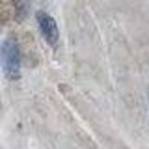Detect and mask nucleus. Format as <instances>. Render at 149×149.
<instances>
[{
  "label": "nucleus",
  "mask_w": 149,
  "mask_h": 149,
  "mask_svg": "<svg viewBox=\"0 0 149 149\" xmlns=\"http://www.w3.org/2000/svg\"><path fill=\"white\" fill-rule=\"evenodd\" d=\"M2 69L8 80L21 77V50L13 39H4L2 43Z\"/></svg>",
  "instance_id": "nucleus-1"
},
{
  "label": "nucleus",
  "mask_w": 149,
  "mask_h": 149,
  "mask_svg": "<svg viewBox=\"0 0 149 149\" xmlns=\"http://www.w3.org/2000/svg\"><path fill=\"white\" fill-rule=\"evenodd\" d=\"M36 19H37L39 30H41V34H43V37L47 39V43L54 47L56 43H58V39H60V32H58V24H56V21L49 15V13H45V11H37Z\"/></svg>",
  "instance_id": "nucleus-2"
},
{
  "label": "nucleus",
  "mask_w": 149,
  "mask_h": 149,
  "mask_svg": "<svg viewBox=\"0 0 149 149\" xmlns=\"http://www.w3.org/2000/svg\"><path fill=\"white\" fill-rule=\"evenodd\" d=\"M147 99H149V91H147Z\"/></svg>",
  "instance_id": "nucleus-3"
}]
</instances>
